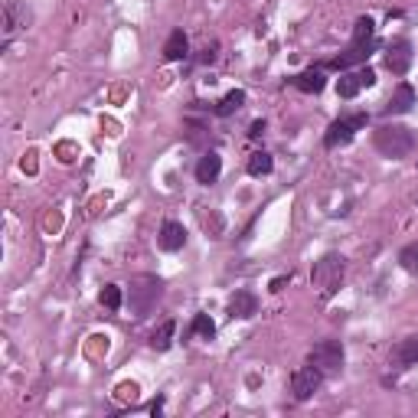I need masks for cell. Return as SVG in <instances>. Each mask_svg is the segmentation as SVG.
I'll list each match as a JSON object with an SVG mask.
<instances>
[{
  "mask_svg": "<svg viewBox=\"0 0 418 418\" xmlns=\"http://www.w3.org/2000/svg\"><path fill=\"white\" fill-rule=\"evenodd\" d=\"M219 173H223V157H219L216 150L203 154V157H200V163H196V180L203 183V186H209V183L219 180Z\"/></svg>",
  "mask_w": 418,
  "mask_h": 418,
  "instance_id": "obj_11",
  "label": "cell"
},
{
  "mask_svg": "<svg viewBox=\"0 0 418 418\" xmlns=\"http://www.w3.org/2000/svg\"><path fill=\"white\" fill-rule=\"evenodd\" d=\"M408 65H412V43L408 40H396L386 49V69L392 75H405Z\"/></svg>",
  "mask_w": 418,
  "mask_h": 418,
  "instance_id": "obj_7",
  "label": "cell"
},
{
  "mask_svg": "<svg viewBox=\"0 0 418 418\" xmlns=\"http://www.w3.org/2000/svg\"><path fill=\"white\" fill-rule=\"evenodd\" d=\"M323 376L327 373H340V366H344V344L340 340H321V344L311 350L307 356Z\"/></svg>",
  "mask_w": 418,
  "mask_h": 418,
  "instance_id": "obj_4",
  "label": "cell"
},
{
  "mask_svg": "<svg viewBox=\"0 0 418 418\" xmlns=\"http://www.w3.org/2000/svg\"><path fill=\"white\" fill-rule=\"evenodd\" d=\"M311 281L314 288L321 291V298H333L340 281H344V258L340 255H323L311 271Z\"/></svg>",
  "mask_w": 418,
  "mask_h": 418,
  "instance_id": "obj_3",
  "label": "cell"
},
{
  "mask_svg": "<svg viewBox=\"0 0 418 418\" xmlns=\"http://www.w3.org/2000/svg\"><path fill=\"white\" fill-rule=\"evenodd\" d=\"M161 278H154V275H138V278H131V291H128V307L134 317H147L154 311V304L161 300Z\"/></svg>",
  "mask_w": 418,
  "mask_h": 418,
  "instance_id": "obj_2",
  "label": "cell"
},
{
  "mask_svg": "<svg viewBox=\"0 0 418 418\" xmlns=\"http://www.w3.org/2000/svg\"><path fill=\"white\" fill-rule=\"evenodd\" d=\"M258 314V298L252 291H236L229 298V317H239V321H248Z\"/></svg>",
  "mask_w": 418,
  "mask_h": 418,
  "instance_id": "obj_10",
  "label": "cell"
},
{
  "mask_svg": "<svg viewBox=\"0 0 418 418\" xmlns=\"http://www.w3.org/2000/svg\"><path fill=\"white\" fill-rule=\"evenodd\" d=\"M173 330H177V323H173V321H163L157 330L150 333V346H154V350H161V353H163V350H170Z\"/></svg>",
  "mask_w": 418,
  "mask_h": 418,
  "instance_id": "obj_18",
  "label": "cell"
},
{
  "mask_svg": "<svg viewBox=\"0 0 418 418\" xmlns=\"http://www.w3.org/2000/svg\"><path fill=\"white\" fill-rule=\"evenodd\" d=\"M3 30L7 36L17 30V0H3Z\"/></svg>",
  "mask_w": 418,
  "mask_h": 418,
  "instance_id": "obj_25",
  "label": "cell"
},
{
  "mask_svg": "<svg viewBox=\"0 0 418 418\" xmlns=\"http://www.w3.org/2000/svg\"><path fill=\"white\" fill-rule=\"evenodd\" d=\"M157 246H161L163 252H180V248L186 246V229H183L180 223H173V219H167V223L161 225V236H157Z\"/></svg>",
  "mask_w": 418,
  "mask_h": 418,
  "instance_id": "obj_9",
  "label": "cell"
},
{
  "mask_svg": "<svg viewBox=\"0 0 418 418\" xmlns=\"http://www.w3.org/2000/svg\"><path fill=\"white\" fill-rule=\"evenodd\" d=\"M389 363L396 366V369L415 366L418 363V337H405V340H399V344L392 346V353H389Z\"/></svg>",
  "mask_w": 418,
  "mask_h": 418,
  "instance_id": "obj_8",
  "label": "cell"
},
{
  "mask_svg": "<svg viewBox=\"0 0 418 418\" xmlns=\"http://www.w3.org/2000/svg\"><path fill=\"white\" fill-rule=\"evenodd\" d=\"M200 59H203V63H213V59H216V53H213V49H209V46H206V49H203V56H200Z\"/></svg>",
  "mask_w": 418,
  "mask_h": 418,
  "instance_id": "obj_29",
  "label": "cell"
},
{
  "mask_svg": "<svg viewBox=\"0 0 418 418\" xmlns=\"http://www.w3.org/2000/svg\"><path fill=\"white\" fill-rule=\"evenodd\" d=\"M360 128H366V115H350V118L333 121L330 128H327V134H323V147L333 150V147H340V144H350Z\"/></svg>",
  "mask_w": 418,
  "mask_h": 418,
  "instance_id": "obj_5",
  "label": "cell"
},
{
  "mask_svg": "<svg viewBox=\"0 0 418 418\" xmlns=\"http://www.w3.org/2000/svg\"><path fill=\"white\" fill-rule=\"evenodd\" d=\"M98 300H102V307H108V311H118L121 300H124V294H121L118 284H105L102 294H98Z\"/></svg>",
  "mask_w": 418,
  "mask_h": 418,
  "instance_id": "obj_22",
  "label": "cell"
},
{
  "mask_svg": "<svg viewBox=\"0 0 418 418\" xmlns=\"http://www.w3.org/2000/svg\"><path fill=\"white\" fill-rule=\"evenodd\" d=\"M242 105H246V92H242V88H232V92L216 105V115H219V118H229V115H236Z\"/></svg>",
  "mask_w": 418,
  "mask_h": 418,
  "instance_id": "obj_16",
  "label": "cell"
},
{
  "mask_svg": "<svg viewBox=\"0 0 418 418\" xmlns=\"http://www.w3.org/2000/svg\"><path fill=\"white\" fill-rule=\"evenodd\" d=\"M360 88H363L360 72H346V75L337 79V95H340V98H356V95H360Z\"/></svg>",
  "mask_w": 418,
  "mask_h": 418,
  "instance_id": "obj_20",
  "label": "cell"
},
{
  "mask_svg": "<svg viewBox=\"0 0 418 418\" xmlns=\"http://www.w3.org/2000/svg\"><path fill=\"white\" fill-rule=\"evenodd\" d=\"M376 150L389 157V161H402L408 157L412 150H415V134L402 124H383V128L376 131Z\"/></svg>",
  "mask_w": 418,
  "mask_h": 418,
  "instance_id": "obj_1",
  "label": "cell"
},
{
  "mask_svg": "<svg viewBox=\"0 0 418 418\" xmlns=\"http://www.w3.org/2000/svg\"><path fill=\"white\" fill-rule=\"evenodd\" d=\"M186 53H190V40H186V33L173 30L170 36H167V43H163V59H167V63H180V59H186Z\"/></svg>",
  "mask_w": 418,
  "mask_h": 418,
  "instance_id": "obj_14",
  "label": "cell"
},
{
  "mask_svg": "<svg viewBox=\"0 0 418 418\" xmlns=\"http://www.w3.org/2000/svg\"><path fill=\"white\" fill-rule=\"evenodd\" d=\"M399 265L415 275V271H418V242H408V246L399 252Z\"/></svg>",
  "mask_w": 418,
  "mask_h": 418,
  "instance_id": "obj_23",
  "label": "cell"
},
{
  "mask_svg": "<svg viewBox=\"0 0 418 418\" xmlns=\"http://www.w3.org/2000/svg\"><path fill=\"white\" fill-rule=\"evenodd\" d=\"M271 167H275V161H271V154H265V150H255L246 163V170L252 173V177H268Z\"/></svg>",
  "mask_w": 418,
  "mask_h": 418,
  "instance_id": "obj_17",
  "label": "cell"
},
{
  "mask_svg": "<svg viewBox=\"0 0 418 418\" xmlns=\"http://www.w3.org/2000/svg\"><path fill=\"white\" fill-rule=\"evenodd\" d=\"M291 281V275H278V278L271 281V291H275V294H278V291H284V284H288Z\"/></svg>",
  "mask_w": 418,
  "mask_h": 418,
  "instance_id": "obj_27",
  "label": "cell"
},
{
  "mask_svg": "<svg viewBox=\"0 0 418 418\" xmlns=\"http://www.w3.org/2000/svg\"><path fill=\"white\" fill-rule=\"evenodd\" d=\"M190 333H193V337H203V340H213V337H216V323L209 321V314H196Z\"/></svg>",
  "mask_w": 418,
  "mask_h": 418,
  "instance_id": "obj_21",
  "label": "cell"
},
{
  "mask_svg": "<svg viewBox=\"0 0 418 418\" xmlns=\"http://www.w3.org/2000/svg\"><path fill=\"white\" fill-rule=\"evenodd\" d=\"M138 396H140L138 383H118V386H115V399H118V402H138Z\"/></svg>",
  "mask_w": 418,
  "mask_h": 418,
  "instance_id": "obj_24",
  "label": "cell"
},
{
  "mask_svg": "<svg viewBox=\"0 0 418 418\" xmlns=\"http://www.w3.org/2000/svg\"><path fill=\"white\" fill-rule=\"evenodd\" d=\"M373 36H376V23L369 20V17H360V20H356V26H353V46L376 43Z\"/></svg>",
  "mask_w": 418,
  "mask_h": 418,
  "instance_id": "obj_19",
  "label": "cell"
},
{
  "mask_svg": "<svg viewBox=\"0 0 418 418\" xmlns=\"http://www.w3.org/2000/svg\"><path fill=\"white\" fill-rule=\"evenodd\" d=\"M321 383H323V373L317 369V366H300L298 373L291 376V392H294V399L298 402H307V399L321 389Z\"/></svg>",
  "mask_w": 418,
  "mask_h": 418,
  "instance_id": "obj_6",
  "label": "cell"
},
{
  "mask_svg": "<svg viewBox=\"0 0 418 418\" xmlns=\"http://www.w3.org/2000/svg\"><path fill=\"white\" fill-rule=\"evenodd\" d=\"M373 49H376V43H369V46H350L346 53H340L337 59H330L327 65H330V69H340V72H344V69H350V65H356V63H366Z\"/></svg>",
  "mask_w": 418,
  "mask_h": 418,
  "instance_id": "obj_13",
  "label": "cell"
},
{
  "mask_svg": "<svg viewBox=\"0 0 418 418\" xmlns=\"http://www.w3.org/2000/svg\"><path fill=\"white\" fill-rule=\"evenodd\" d=\"M360 82H363V88H369L376 82V72L369 69V65H366V69H360Z\"/></svg>",
  "mask_w": 418,
  "mask_h": 418,
  "instance_id": "obj_26",
  "label": "cell"
},
{
  "mask_svg": "<svg viewBox=\"0 0 418 418\" xmlns=\"http://www.w3.org/2000/svg\"><path fill=\"white\" fill-rule=\"evenodd\" d=\"M412 105H415V88L408 86V82H402V86L392 92V98H389L386 115H405V111H412Z\"/></svg>",
  "mask_w": 418,
  "mask_h": 418,
  "instance_id": "obj_12",
  "label": "cell"
},
{
  "mask_svg": "<svg viewBox=\"0 0 418 418\" xmlns=\"http://www.w3.org/2000/svg\"><path fill=\"white\" fill-rule=\"evenodd\" d=\"M248 134H252V138H262V134H265V121H255V124H252V131H248Z\"/></svg>",
  "mask_w": 418,
  "mask_h": 418,
  "instance_id": "obj_28",
  "label": "cell"
},
{
  "mask_svg": "<svg viewBox=\"0 0 418 418\" xmlns=\"http://www.w3.org/2000/svg\"><path fill=\"white\" fill-rule=\"evenodd\" d=\"M291 82H294L300 92H307V95H317V92H323V86H327V79H323L321 69H304V72L294 75Z\"/></svg>",
  "mask_w": 418,
  "mask_h": 418,
  "instance_id": "obj_15",
  "label": "cell"
}]
</instances>
